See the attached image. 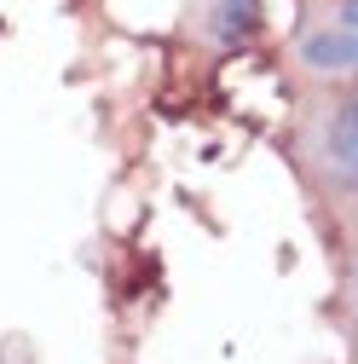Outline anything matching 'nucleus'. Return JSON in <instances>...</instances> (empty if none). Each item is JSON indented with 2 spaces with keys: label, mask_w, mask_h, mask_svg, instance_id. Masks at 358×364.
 <instances>
[{
  "label": "nucleus",
  "mask_w": 358,
  "mask_h": 364,
  "mask_svg": "<svg viewBox=\"0 0 358 364\" xmlns=\"http://www.w3.org/2000/svg\"><path fill=\"white\" fill-rule=\"evenodd\" d=\"M341 23H347V29H358V0H347V12H341Z\"/></svg>",
  "instance_id": "5"
},
{
  "label": "nucleus",
  "mask_w": 358,
  "mask_h": 364,
  "mask_svg": "<svg viewBox=\"0 0 358 364\" xmlns=\"http://www.w3.org/2000/svg\"><path fill=\"white\" fill-rule=\"evenodd\" d=\"M335 122H347V127H358V99H347V105H341V116H335Z\"/></svg>",
  "instance_id": "4"
},
{
  "label": "nucleus",
  "mask_w": 358,
  "mask_h": 364,
  "mask_svg": "<svg viewBox=\"0 0 358 364\" xmlns=\"http://www.w3.org/2000/svg\"><path fill=\"white\" fill-rule=\"evenodd\" d=\"M300 58H306V70H324V75H335V70H358V29H318V35H306L300 41Z\"/></svg>",
  "instance_id": "1"
},
{
  "label": "nucleus",
  "mask_w": 358,
  "mask_h": 364,
  "mask_svg": "<svg viewBox=\"0 0 358 364\" xmlns=\"http://www.w3.org/2000/svg\"><path fill=\"white\" fill-rule=\"evenodd\" d=\"M324 156L335 162V173L347 179V186L358 191V127L335 122V127H330V139H324Z\"/></svg>",
  "instance_id": "3"
},
{
  "label": "nucleus",
  "mask_w": 358,
  "mask_h": 364,
  "mask_svg": "<svg viewBox=\"0 0 358 364\" xmlns=\"http://www.w3.org/2000/svg\"><path fill=\"white\" fill-rule=\"evenodd\" d=\"M214 35L243 47L260 35V0H214Z\"/></svg>",
  "instance_id": "2"
}]
</instances>
